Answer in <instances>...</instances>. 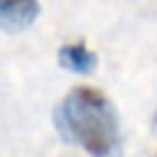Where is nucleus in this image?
<instances>
[{
	"label": "nucleus",
	"mask_w": 157,
	"mask_h": 157,
	"mask_svg": "<svg viewBox=\"0 0 157 157\" xmlns=\"http://www.w3.org/2000/svg\"><path fill=\"white\" fill-rule=\"evenodd\" d=\"M155 123H157V113H155Z\"/></svg>",
	"instance_id": "obj_4"
},
{
	"label": "nucleus",
	"mask_w": 157,
	"mask_h": 157,
	"mask_svg": "<svg viewBox=\"0 0 157 157\" xmlns=\"http://www.w3.org/2000/svg\"><path fill=\"white\" fill-rule=\"evenodd\" d=\"M56 61L61 69L71 71V74H81L88 76L96 71L98 66V56L96 52H91L83 42H71V44H61L56 52Z\"/></svg>",
	"instance_id": "obj_3"
},
{
	"label": "nucleus",
	"mask_w": 157,
	"mask_h": 157,
	"mask_svg": "<svg viewBox=\"0 0 157 157\" xmlns=\"http://www.w3.org/2000/svg\"><path fill=\"white\" fill-rule=\"evenodd\" d=\"M155 157H157V155H155Z\"/></svg>",
	"instance_id": "obj_5"
},
{
	"label": "nucleus",
	"mask_w": 157,
	"mask_h": 157,
	"mask_svg": "<svg viewBox=\"0 0 157 157\" xmlns=\"http://www.w3.org/2000/svg\"><path fill=\"white\" fill-rule=\"evenodd\" d=\"M59 135L78 145L91 157H115L120 152V118L110 98L93 86L71 88L54 110Z\"/></svg>",
	"instance_id": "obj_1"
},
{
	"label": "nucleus",
	"mask_w": 157,
	"mask_h": 157,
	"mask_svg": "<svg viewBox=\"0 0 157 157\" xmlns=\"http://www.w3.org/2000/svg\"><path fill=\"white\" fill-rule=\"evenodd\" d=\"M39 0H0V27L22 32L39 17Z\"/></svg>",
	"instance_id": "obj_2"
}]
</instances>
